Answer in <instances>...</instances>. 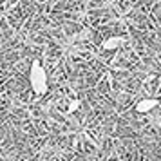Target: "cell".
I'll return each instance as SVG.
<instances>
[{
	"mask_svg": "<svg viewBox=\"0 0 161 161\" xmlns=\"http://www.w3.org/2000/svg\"><path fill=\"white\" fill-rule=\"evenodd\" d=\"M29 83H31V89L35 91V94L42 96L47 92V74H45V69L40 64V60H33V64H31Z\"/></svg>",
	"mask_w": 161,
	"mask_h": 161,
	"instance_id": "obj_1",
	"label": "cell"
},
{
	"mask_svg": "<svg viewBox=\"0 0 161 161\" xmlns=\"http://www.w3.org/2000/svg\"><path fill=\"white\" fill-rule=\"evenodd\" d=\"M156 105H158V100L147 98V100H141V102L136 103V110H138V112H148V110L156 109Z\"/></svg>",
	"mask_w": 161,
	"mask_h": 161,
	"instance_id": "obj_2",
	"label": "cell"
},
{
	"mask_svg": "<svg viewBox=\"0 0 161 161\" xmlns=\"http://www.w3.org/2000/svg\"><path fill=\"white\" fill-rule=\"evenodd\" d=\"M123 42H125L123 36H110V38H107V40L103 42V49H107V51L118 49L119 45H123Z\"/></svg>",
	"mask_w": 161,
	"mask_h": 161,
	"instance_id": "obj_3",
	"label": "cell"
},
{
	"mask_svg": "<svg viewBox=\"0 0 161 161\" xmlns=\"http://www.w3.org/2000/svg\"><path fill=\"white\" fill-rule=\"evenodd\" d=\"M78 109V102H73V105H71V110H76Z\"/></svg>",
	"mask_w": 161,
	"mask_h": 161,
	"instance_id": "obj_4",
	"label": "cell"
}]
</instances>
